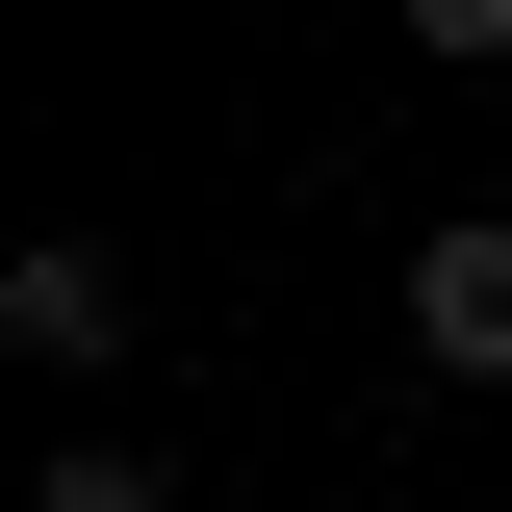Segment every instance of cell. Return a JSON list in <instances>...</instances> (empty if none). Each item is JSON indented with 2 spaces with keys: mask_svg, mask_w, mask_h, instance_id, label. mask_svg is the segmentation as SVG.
<instances>
[{
  "mask_svg": "<svg viewBox=\"0 0 512 512\" xmlns=\"http://www.w3.org/2000/svg\"><path fill=\"white\" fill-rule=\"evenodd\" d=\"M0 359H52V384H103V359H128V256L26 231V256H0Z\"/></svg>",
  "mask_w": 512,
  "mask_h": 512,
  "instance_id": "6da1fadb",
  "label": "cell"
},
{
  "mask_svg": "<svg viewBox=\"0 0 512 512\" xmlns=\"http://www.w3.org/2000/svg\"><path fill=\"white\" fill-rule=\"evenodd\" d=\"M410 52H461V77H487V52H512V0H410Z\"/></svg>",
  "mask_w": 512,
  "mask_h": 512,
  "instance_id": "277c9868",
  "label": "cell"
},
{
  "mask_svg": "<svg viewBox=\"0 0 512 512\" xmlns=\"http://www.w3.org/2000/svg\"><path fill=\"white\" fill-rule=\"evenodd\" d=\"M52 512H154V461H128V436H77V461H52Z\"/></svg>",
  "mask_w": 512,
  "mask_h": 512,
  "instance_id": "3957f363",
  "label": "cell"
},
{
  "mask_svg": "<svg viewBox=\"0 0 512 512\" xmlns=\"http://www.w3.org/2000/svg\"><path fill=\"white\" fill-rule=\"evenodd\" d=\"M410 359H436V384H512V231H487V205L410 231Z\"/></svg>",
  "mask_w": 512,
  "mask_h": 512,
  "instance_id": "7a4b0ae2",
  "label": "cell"
}]
</instances>
